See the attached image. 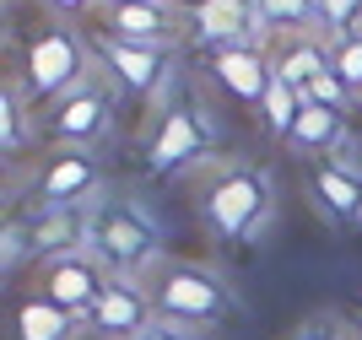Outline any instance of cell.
<instances>
[{
    "mask_svg": "<svg viewBox=\"0 0 362 340\" xmlns=\"http://www.w3.org/2000/svg\"><path fill=\"white\" fill-rule=\"evenodd\" d=\"M325 71H330V44H319L314 33H287V44L271 54V76H281L292 87H308Z\"/></svg>",
    "mask_w": 362,
    "mask_h": 340,
    "instance_id": "9a60e30c",
    "label": "cell"
},
{
    "mask_svg": "<svg viewBox=\"0 0 362 340\" xmlns=\"http://www.w3.org/2000/svg\"><path fill=\"white\" fill-rule=\"evenodd\" d=\"M87 233H92V216L81 206H38V216L28 222L33 254H44V259H60V254H71V249H87Z\"/></svg>",
    "mask_w": 362,
    "mask_h": 340,
    "instance_id": "30bf717a",
    "label": "cell"
},
{
    "mask_svg": "<svg viewBox=\"0 0 362 340\" xmlns=\"http://www.w3.org/2000/svg\"><path fill=\"white\" fill-rule=\"evenodd\" d=\"M146 292L157 303V319H184V324H206V329L238 308L222 276L206 265H157L146 276Z\"/></svg>",
    "mask_w": 362,
    "mask_h": 340,
    "instance_id": "6da1fadb",
    "label": "cell"
},
{
    "mask_svg": "<svg viewBox=\"0 0 362 340\" xmlns=\"http://www.w3.org/2000/svg\"><path fill=\"white\" fill-rule=\"evenodd\" d=\"M54 11H87V6H98V0H49Z\"/></svg>",
    "mask_w": 362,
    "mask_h": 340,
    "instance_id": "4316f807",
    "label": "cell"
},
{
    "mask_svg": "<svg viewBox=\"0 0 362 340\" xmlns=\"http://www.w3.org/2000/svg\"><path fill=\"white\" fill-rule=\"evenodd\" d=\"M303 98H308V103H325V108H341V114H346L351 87H346V81H341L335 71H325V76H314V81L303 87Z\"/></svg>",
    "mask_w": 362,
    "mask_h": 340,
    "instance_id": "cb8c5ba5",
    "label": "cell"
},
{
    "mask_svg": "<svg viewBox=\"0 0 362 340\" xmlns=\"http://www.w3.org/2000/svg\"><path fill=\"white\" fill-rule=\"evenodd\" d=\"M108 281H114V270H108L92 249H71V254H60V259H49L44 297L60 303L65 313H76V319H87V313L98 308V297L108 292Z\"/></svg>",
    "mask_w": 362,
    "mask_h": 340,
    "instance_id": "277c9868",
    "label": "cell"
},
{
    "mask_svg": "<svg viewBox=\"0 0 362 340\" xmlns=\"http://www.w3.org/2000/svg\"><path fill=\"white\" fill-rule=\"evenodd\" d=\"M87 324L98 329L103 340H141L151 324H157V303H151V292H146L141 281L114 276V281H108V292L98 297V308L87 313Z\"/></svg>",
    "mask_w": 362,
    "mask_h": 340,
    "instance_id": "8992f818",
    "label": "cell"
},
{
    "mask_svg": "<svg viewBox=\"0 0 362 340\" xmlns=\"http://www.w3.org/2000/svg\"><path fill=\"white\" fill-rule=\"evenodd\" d=\"M206 141H211V130H206V119L195 108L163 114V124H157V135H151V146H146V173L151 178L179 173L184 163H195L200 151H206Z\"/></svg>",
    "mask_w": 362,
    "mask_h": 340,
    "instance_id": "52a82bcc",
    "label": "cell"
},
{
    "mask_svg": "<svg viewBox=\"0 0 362 340\" xmlns=\"http://www.w3.org/2000/svg\"><path fill=\"white\" fill-rule=\"evenodd\" d=\"M108 92L103 87H71L60 98V103H54V119H49V124H54V135H60V141H98V135L108 130Z\"/></svg>",
    "mask_w": 362,
    "mask_h": 340,
    "instance_id": "4fadbf2b",
    "label": "cell"
},
{
    "mask_svg": "<svg viewBox=\"0 0 362 340\" xmlns=\"http://www.w3.org/2000/svg\"><path fill=\"white\" fill-rule=\"evenodd\" d=\"M357 329H362V319H357Z\"/></svg>",
    "mask_w": 362,
    "mask_h": 340,
    "instance_id": "f546056e",
    "label": "cell"
},
{
    "mask_svg": "<svg viewBox=\"0 0 362 340\" xmlns=\"http://www.w3.org/2000/svg\"><path fill=\"white\" fill-rule=\"evenodd\" d=\"M211 71H216V81H222L238 103H249V108H259V98H265V87H271V54H259V44L216 49Z\"/></svg>",
    "mask_w": 362,
    "mask_h": 340,
    "instance_id": "9c48e42d",
    "label": "cell"
},
{
    "mask_svg": "<svg viewBox=\"0 0 362 340\" xmlns=\"http://www.w3.org/2000/svg\"><path fill=\"white\" fill-rule=\"evenodd\" d=\"M357 28H362V0H319V33H325V44H335V38H346Z\"/></svg>",
    "mask_w": 362,
    "mask_h": 340,
    "instance_id": "44dd1931",
    "label": "cell"
},
{
    "mask_svg": "<svg viewBox=\"0 0 362 340\" xmlns=\"http://www.w3.org/2000/svg\"><path fill=\"white\" fill-rule=\"evenodd\" d=\"M346 141V114L341 108H325V103H308L303 108V119L292 124V135H287V146H298V151H335Z\"/></svg>",
    "mask_w": 362,
    "mask_h": 340,
    "instance_id": "e0dca14e",
    "label": "cell"
},
{
    "mask_svg": "<svg viewBox=\"0 0 362 340\" xmlns=\"http://www.w3.org/2000/svg\"><path fill=\"white\" fill-rule=\"evenodd\" d=\"M141 340H211L206 324H184V319H157Z\"/></svg>",
    "mask_w": 362,
    "mask_h": 340,
    "instance_id": "484cf974",
    "label": "cell"
},
{
    "mask_svg": "<svg viewBox=\"0 0 362 340\" xmlns=\"http://www.w3.org/2000/svg\"><path fill=\"white\" fill-rule=\"evenodd\" d=\"M200 206H206V222H211L222 238L249 243V238L265 227V216H271V194H265V184H259L255 173L233 168V173H222L211 189H206Z\"/></svg>",
    "mask_w": 362,
    "mask_h": 340,
    "instance_id": "3957f363",
    "label": "cell"
},
{
    "mask_svg": "<svg viewBox=\"0 0 362 340\" xmlns=\"http://www.w3.org/2000/svg\"><path fill=\"white\" fill-rule=\"evenodd\" d=\"M330 71L351 87V98L362 92V33H346V38L330 44Z\"/></svg>",
    "mask_w": 362,
    "mask_h": 340,
    "instance_id": "7402d4cb",
    "label": "cell"
},
{
    "mask_svg": "<svg viewBox=\"0 0 362 340\" xmlns=\"http://www.w3.org/2000/svg\"><path fill=\"white\" fill-rule=\"evenodd\" d=\"M173 33V11L163 0H130V6H103V38H124V44H168Z\"/></svg>",
    "mask_w": 362,
    "mask_h": 340,
    "instance_id": "8fae6325",
    "label": "cell"
},
{
    "mask_svg": "<svg viewBox=\"0 0 362 340\" xmlns=\"http://www.w3.org/2000/svg\"><path fill=\"white\" fill-rule=\"evenodd\" d=\"M298 340H341V335H335V329H303Z\"/></svg>",
    "mask_w": 362,
    "mask_h": 340,
    "instance_id": "83f0119b",
    "label": "cell"
},
{
    "mask_svg": "<svg viewBox=\"0 0 362 340\" xmlns=\"http://www.w3.org/2000/svg\"><path fill=\"white\" fill-rule=\"evenodd\" d=\"M22 76H28L33 98H49V92H71L81 81V44H76L65 28H44L28 44V59H22Z\"/></svg>",
    "mask_w": 362,
    "mask_h": 340,
    "instance_id": "5b68a950",
    "label": "cell"
},
{
    "mask_svg": "<svg viewBox=\"0 0 362 340\" xmlns=\"http://www.w3.org/2000/svg\"><path fill=\"white\" fill-rule=\"evenodd\" d=\"M255 6H259V22L281 33H308L319 22V0H255Z\"/></svg>",
    "mask_w": 362,
    "mask_h": 340,
    "instance_id": "ffe728a7",
    "label": "cell"
},
{
    "mask_svg": "<svg viewBox=\"0 0 362 340\" xmlns=\"http://www.w3.org/2000/svg\"><path fill=\"white\" fill-rule=\"evenodd\" d=\"M22 146H28V114H22V103H16V92L6 87L0 92V151L16 157Z\"/></svg>",
    "mask_w": 362,
    "mask_h": 340,
    "instance_id": "603a6c76",
    "label": "cell"
},
{
    "mask_svg": "<svg viewBox=\"0 0 362 340\" xmlns=\"http://www.w3.org/2000/svg\"><path fill=\"white\" fill-rule=\"evenodd\" d=\"M87 249L98 254L114 276L136 281L141 270L157 259V227H151V216H146V211H136L130 200H114V206H98V211H92Z\"/></svg>",
    "mask_w": 362,
    "mask_h": 340,
    "instance_id": "7a4b0ae2",
    "label": "cell"
},
{
    "mask_svg": "<svg viewBox=\"0 0 362 340\" xmlns=\"http://www.w3.org/2000/svg\"><path fill=\"white\" fill-rule=\"evenodd\" d=\"M28 254H33L28 227H22V222H6V233H0V270L11 276V270H16V259H28Z\"/></svg>",
    "mask_w": 362,
    "mask_h": 340,
    "instance_id": "d4e9b609",
    "label": "cell"
},
{
    "mask_svg": "<svg viewBox=\"0 0 362 340\" xmlns=\"http://www.w3.org/2000/svg\"><path fill=\"white\" fill-rule=\"evenodd\" d=\"M98 6H130V0H98Z\"/></svg>",
    "mask_w": 362,
    "mask_h": 340,
    "instance_id": "f1b7e54d",
    "label": "cell"
},
{
    "mask_svg": "<svg viewBox=\"0 0 362 340\" xmlns=\"http://www.w3.org/2000/svg\"><path fill=\"white\" fill-rule=\"evenodd\" d=\"M303 108H308L303 87H292V81L271 76V87H265V98H259V119H265V130L287 141V135H292V124L303 119Z\"/></svg>",
    "mask_w": 362,
    "mask_h": 340,
    "instance_id": "d6986e66",
    "label": "cell"
},
{
    "mask_svg": "<svg viewBox=\"0 0 362 340\" xmlns=\"http://www.w3.org/2000/svg\"><path fill=\"white\" fill-rule=\"evenodd\" d=\"M103 65L114 71V81L130 92H157L163 87V49L157 44H124V38H103Z\"/></svg>",
    "mask_w": 362,
    "mask_h": 340,
    "instance_id": "5bb4252c",
    "label": "cell"
},
{
    "mask_svg": "<svg viewBox=\"0 0 362 340\" xmlns=\"http://www.w3.org/2000/svg\"><path fill=\"white\" fill-rule=\"evenodd\" d=\"M92 189H98V163L87 151H60L38 173V200L44 206H81Z\"/></svg>",
    "mask_w": 362,
    "mask_h": 340,
    "instance_id": "7c38bea8",
    "label": "cell"
},
{
    "mask_svg": "<svg viewBox=\"0 0 362 340\" xmlns=\"http://www.w3.org/2000/svg\"><path fill=\"white\" fill-rule=\"evenodd\" d=\"M189 28H195L200 44L227 49V44H255L259 33H265V22H259L255 0H200Z\"/></svg>",
    "mask_w": 362,
    "mask_h": 340,
    "instance_id": "ba28073f",
    "label": "cell"
},
{
    "mask_svg": "<svg viewBox=\"0 0 362 340\" xmlns=\"http://www.w3.org/2000/svg\"><path fill=\"white\" fill-rule=\"evenodd\" d=\"M314 194L319 206L341 216V222H362V173L346 163H319L314 168Z\"/></svg>",
    "mask_w": 362,
    "mask_h": 340,
    "instance_id": "2e32d148",
    "label": "cell"
},
{
    "mask_svg": "<svg viewBox=\"0 0 362 340\" xmlns=\"http://www.w3.org/2000/svg\"><path fill=\"white\" fill-rule=\"evenodd\" d=\"M71 329H76V313H65L60 303H49L44 292L22 297V308H16V340H71Z\"/></svg>",
    "mask_w": 362,
    "mask_h": 340,
    "instance_id": "ac0fdd59",
    "label": "cell"
}]
</instances>
